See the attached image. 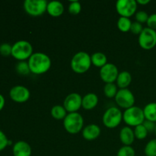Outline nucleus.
Masks as SVG:
<instances>
[{"instance_id": "f257e3e1", "label": "nucleus", "mask_w": 156, "mask_h": 156, "mask_svg": "<svg viewBox=\"0 0 156 156\" xmlns=\"http://www.w3.org/2000/svg\"><path fill=\"white\" fill-rule=\"evenodd\" d=\"M30 73L34 75H43L47 73L51 67V59L46 53H34L27 60Z\"/></svg>"}, {"instance_id": "f03ea898", "label": "nucleus", "mask_w": 156, "mask_h": 156, "mask_svg": "<svg viewBox=\"0 0 156 156\" xmlns=\"http://www.w3.org/2000/svg\"><path fill=\"white\" fill-rule=\"evenodd\" d=\"M91 65V56L84 51L76 53L70 62L72 70L77 74H83L88 72Z\"/></svg>"}, {"instance_id": "7ed1b4c3", "label": "nucleus", "mask_w": 156, "mask_h": 156, "mask_svg": "<svg viewBox=\"0 0 156 156\" xmlns=\"http://www.w3.org/2000/svg\"><path fill=\"white\" fill-rule=\"evenodd\" d=\"M123 120L129 127H136L143 124L146 120L143 109L137 106H133L125 110L123 113Z\"/></svg>"}, {"instance_id": "20e7f679", "label": "nucleus", "mask_w": 156, "mask_h": 156, "mask_svg": "<svg viewBox=\"0 0 156 156\" xmlns=\"http://www.w3.org/2000/svg\"><path fill=\"white\" fill-rule=\"evenodd\" d=\"M63 127L69 134L79 133L84 128L83 117L79 112L69 113L63 120Z\"/></svg>"}, {"instance_id": "39448f33", "label": "nucleus", "mask_w": 156, "mask_h": 156, "mask_svg": "<svg viewBox=\"0 0 156 156\" xmlns=\"http://www.w3.org/2000/svg\"><path fill=\"white\" fill-rule=\"evenodd\" d=\"M33 53V47L27 41H18L12 45V56L18 61L28 60Z\"/></svg>"}, {"instance_id": "423d86ee", "label": "nucleus", "mask_w": 156, "mask_h": 156, "mask_svg": "<svg viewBox=\"0 0 156 156\" xmlns=\"http://www.w3.org/2000/svg\"><path fill=\"white\" fill-rule=\"evenodd\" d=\"M122 120H123V113L116 107L108 108L102 117L104 125L109 129L117 127L120 124Z\"/></svg>"}, {"instance_id": "0eeeda50", "label": "nucleus", "mask_w": 156, "mask_h": 156, "mask_svg": "<svg viewBox=\"0 0 156 156\" xmlns=\"http://www.w3.org/2000/svg\"><path fill=\"white\" fill-rule=\"evenodd\" d=\"M47 4L46 0H25L23 6L27 15L37 17L47 12Z\"/></svg>"}, {"instance_id": "6e6552de", "label": "nucleus", "mask_w": 156, "mask_h": 156, "mask_svg": "<svg viewBox=\"0 0 156 156\" xmlns=\"http://www.w3.org/2000/svg\"><path fill=\"white\" fill-rule=\"evenodd\" d=\"M137 6L138 4L136 0H118L115 8L120 17L129 18L136 13Z\"/></svg>"}, {"instance_id": "1a4fd4ad", "label": "nucleus", "mask_w": 156, "mask_h": 156, "mask_svg": "<svg viewBox=\"0 0 156 156\" xmlns=\"http://www.w3.org/2000/svg\"><path fill=\"white\" fill-rule=\"evenodd\" d=\"M139 45L145 50H152L156 46V30L149 27H144L139 35Z\"/></svg>"}, {"instance_id": "9d476101", "label": "nucleus", "mask_w": 156, "mask_h": 156, "mask_svg": "<svg viewBox=\"0 0 156 156\" xmlns=\"http://www.w3.org/2000/svg\"><path fill=\"white\" fill-rule=\"evenodd\" d=\"M114 98L116 104L125 110L134 106L135 104V96L129 88L119 89Z\"/></svg>"}, {"instance_id": "9b49d317", "label": "nucleus", "mask_w": 156, "mask_h": 156, "mask_svg": "<svg viewBox=\"0 0 156 156\" xmlns=\"http://www.w3.org/2000/svg\"><path fill=\"white\" fill-rule=\"evenodd\" d=\"M118 75V69L113 63L108 62L100 69V78L105 84L114 83L117 81Z\"/></svg>"}, {"instance_id": "f8f14e48", "label": "nucleus", "mask_w": 156, "mask_h": 156, "mask_svg": "<svg viewBox=\"0 0 156 156\" xmlns=\"http://www.w3.org/2000/svg\"><path fill=\"white\" fill-rule=\"evenodd\" d=\"M82 97L79 93L73 92L68 94L63 101V107L67 113H76L82 108Z\"/></svg>"}, {"instance_id": "ddd939ff", "label": "nucleus", "mask_w": 156, "mask_h": 156, "mask_svg": "<svg viewBox=\"0 0 156 156\" xmlns=\"http://www.w3.org/2000/svg\"><path fill=\"white\" fill-rule=\"evenodd\" d=\"M9 96L13 101L17 103H24L30 98V92L28 88L23 85H15L11 88Z\"/></svg>"}, {"instance_id": "4468645a", "label": "nucleus", "mask_w": 156, "mask_h": 156, "mask_svg": "<svg viewBox=\"0 0 156 156\" xmlns=\"http://www.w3.org/2000/svg\"><path fill=\"white\" fill-rule=\"evenodd\" d=\"M101 128L97 124H89L83 128L82 130V137L87 141L95 140L101 135Z\"/></svg>"}, {"instance_id": "2eb2a0df", "label": "nucleus", "mask_w": 156, "mask_h": 156, "mask_svg": "<svg viewBox=\"0 0 156 156\" xmlns=\"http://www.w3.org/2000/svg\"><path fill=\"white\" fill-rule=\"evenodd\" d=\"M12 152L14 156H30L32 153V149L27 142L21 140L14 144Z\"/></svg>"}, {"instance_id": "dca6fc26", "label": "nucleus", "mask_w": 156, "mask_h": 156, "mask_svg": "<svg viewBox=\"0 0 156 156\" xmlns=\"http://www.w3.org/2000/svg\"><path fill=\"white\" fill-rule=\"evenodd\" d=\"M135 139L134 131L131 127L126 126L120 129V140L123 146H131V145L135 141Z\"/></svg>"}, {"instance_id": "f3484780", "label": "nucleus", "mask_w": 156, "mask_h": 156, "mask_svg": "<svg viewBox=\"0 0 156 156\" xmlns=\"http://www.w3.org/2000/svg\"><path fill=\"white\" fill-rule=\"evenodd\" d=\"M64 5L59 1H51L48 2L47 7V12L52 17L57 18L63 14Z\"/></svg>"}, {"instance_id": "a211bd4d", "label": "nucleus", "mask_w": 156, "mask_h": 156, "mask_svg": "<svg viewBox=\"0 0 156 156\" xmlns=\"http://www.w3.org/2000/svg\"><path fill=\"white\" fill-rule=\"evenodd\" d=\"M98 104V97L94 93H88L84 97H82V108L86 111L93 110L96 108Z\"/></svg>"}, {"instance_id": "6ab92c4d", "label": "nucleus", "mask_w": 156, "mask_h": 156, "mask_svg": "<svg viewBox=\"0 0 156 156\" xmlns=\"http://www.w3.org/2000/svg\"><path fill=\"white\" fill-rule=\"evenodd\" d=\"M131 82H132V76L129 72L122 71L119 73L116 81V85L120 89L128 88Z\"/></svg>"}, {"instance_id": "aec40b11", "label": "nucleus", "mask_w": 156, "mask_h": 156, "mask_svg": "<svg viewBox=\"0 0 156 156\" xmlns=\"http://www.w3.org/2000/svg\"><path fill=\"white\" fill-rule=\"evenodd\" d=\"M91 64L98 68H102L108 63V58L105 53L101 52H96L91 56Z\"/></svg>"}, {"instance_id": "412c9836", "label": "nucleus", "mask_w": 156, "mask_h": 156, "mask_svg": "<svg viewBox=\"0 0 156 156\" xmlns=\"http://www.w3.org/2000/svg\"><path fill=\"white\" fill-rule=\"evenodd\" d=\"M143 112L146 120L156 123V102L147 104L143 108Z\"/></svg>"}, {"instance_id": "4be33fe9", "label": "nucleus", "mask_w": 156, "mask_h": 156, "mask_svg": "<svg viewBox=\"0 0 156 156\" xmlns=\"http://www.w3.org/2000/svg\"><path fill=\"white\" fill-rule=\"evenodd\" d=\"M50 114H51L52 117L56 120H64L65 117H66L67 111L65 109V108L61 105H55L52 108L51 111H50Z\"/></svg>"}, {"instance_id": "5701e85b", "label": "nucleus", "mask_w": 156, "mask_h": 156, "mask_svg": "<svg viewBox=\"0 0 156 156\" xmlns=\"http://www.w3.org/2000/svg\"><path fill=\"white\" fill-rule=\"evenodd\" d=\"M132 23L133 22L129 18L120 17L117 21V27L120 31L123 32V33H127V32L130 31Z\"/></svg>"}, {"instance_id": "b1692460", "label": "nucleus", "mask_w": 156, "mask_h": 156, "mask_svg": "<svg viewBox=\"0 0 156 156\" xmlns=\"http://www.w3.org/2000/svg\"><path fill=\"white\" fill-rule=\"evenodd\" d=\"M118 89L115 83L105 84L104 87V94L108 98H114L117 94Z\"/></svg>"}, {"instance_id": "393cba45", "label": "nucleus", "mask_w": 156, "mask_h": 156, "mask_svg": "<svg viewBox=\"0 0 156 156\" xmlns=\"http://www.w3.org/2000/svg\"><path fill=\"white\" fill-rule=\"evenodd\" d=\"M15 69L17 73L21 76H27L31 73L27 61H19L15 66Z\"/></svg>"}, {"instance_id": "a878e982", "label": "nucleus", "mask_w": 156, "mask_h": 156, "mask_svg": "<svg viewBox=\"0 0 156 156\" xmlns=\"http://www.w3.org/2000/svg\"><path fill=\"white\" fill-rule=\"evenodd\" d=\"M133 131L135 138L139 140H143L146 139L147 137L148 134H149V132H148L147 129H146L143 124L139 125V126L134 127Z\"/></svg>"}, {"instance_id": "bb28decb", "label": "nucleus", "mask_w": 156, "mask_h": 156, "mask_svg": "<svg viewBox=\"0 0 156 156\" xmlns=\"http://www.w3.org/2000/svg\"><path fill=\"white\" fill-rule=\"evenodd\" d=\"M144 152L146 156H156V139L148 142L145 147Z\"/></svg>"}, {"instance_id": "cd10ccee", "label": "nucleus", "mask_w": 156, "mask_h": 156, "mask_svg": "<svg viewBox=\"0 0 156 156\" xmlns=\"http://www.w3.org/2000/svg\"><path fill=\"white\" fill-rule=\"evenodd\" d=\"M68 11L71 15H77L82 11V5L79 1H71L68 6Z\"/></svg>"}, {"instance_id": "c85d7f7f", "label": "nucleus", "mask_w": 156, "mask_h": 156, "mask_svg": "<svg viewBox=\"0 0 156 156\" xmlns=\"http://www.w3.org/2000/svg\"><path fill=\"white\" fill-rule=\"evenodd\" d=\"M136 152L132 146H123L117 153V156H135Z\"/></svg>"}, {"instance_id": "c756f323", "label": "nucleus", "mask_w": 156, "mask_h": 156, "mask_svg": "<svg viewBox=\"0 0 156 156\" xmlns=\"http://www.w3.org/2000/svg\"><path fill=\"white\" fill-rule=\"evenodd\" d=\"M149 15L148 13L145 11H138L135 14V18L136 21L140 23V24H143V23L147 22L148 19H149Z\"/></svg>"}, {"instance_id": "7c9ffc66", "label": "nucleus", "mask_w": 156, "mask_h": 156, "mask_svg": "<svg viewBox=\"0 0 156 156\" xmlns=\"http://www.w3.org/2000/svg\"><path fill=\"white\" fill-rule=\"evenodd\" d=\"M12 46L8 43H4L0 45V54L3 56H12Z\"/></svg>"}, {"instance_id": "2f4dec72", "label": "nucleus", "mask_w": 156, "mask_h": 156, "mask_svg": "<svg viewBox=\"0 0 156 156\" xmlns=\"http://www.w3.org/2000/svg\"><path fill=\"white\" fill-rule=\"evenodd\" d=\"M143 28H144V27H143L142 24L137 22V21H134V22L132 23V25H131L130 32L134 34L140 35V34H141V32L143 31Z\"/></svg>"}, {"instance_id": "473e14b6", "label": "nucleus", "mask_w": 156, "mask_h": 156, "mask_svg": "<svg viewBox=\"0 0 156 156\" xmlns=\"http://www.w3.org/2000/svg\"><path fill=\"white\" fill-rule=\"evenodd\" d=\"M8 145H9V140H8L5 134L2 131L0 130V152L4 150L7 147Z\"/></svg>"}, {"instance_id": "72a5a7b5", "label": "nucleus", "mask_w": 156, "mask_h": 156, "mask_svg": "<svg viewBox=\"0 0 156 156\" xmlns=\"http://www.w3.org/2000/svg\"><path fill=\"white\" fill-rule=\"evenodd\" d=\"M146 24H147L148 27L156 30V13L149 15V19H148Z\"/></svg>"}, {"instance_id": "f704fd0d", "label": "nucleus", "mask_w": 156, "mask_h": 156, "mask_svg": "<svg viewBox=\"0 0 156 156\" xmlns=\"http://www.w3.org/2000/svg\"><path fill=\"white\" fill-rule=\"evenodd\" d=\"M144 125V126L146 127V129H147V131L149 133L151 132H155V127H156V123L154 122L149 121V120H145L143 123Z\"/></svg>"}, {"instance_id": "c9c22d12", "label": "nucleus", "mask_w": 156, "mask_h": 156, "mask_svg": "<svg viewBox=\"0 0 156 156\" xmlns=\"http://www.w3.org/2000/svg\"><path fill=\"white\" fill-rule=\"evenodd\" d=\"M5 105V100L2 94H0V111L4 108Z\"/></svg>"}, {"instance_id": "e433bc0d", "label": "nucleus", "mask_w": 156, "mask_h": 156, "mask_svg": "<svg viewBox=\"0 0 156 156\" xmlns=\"http://www.w3.org/2000/svg\"><path fill=\"white\" fill-rule=\"evenodd\" d=\"M137 4L141 5H146L150 2V0H137Z\"/></svg>"}, {"instance_id": "4c0bfd02", "label": "nucleus", "mask_w": 156, "mask_h": 156, "mask_svg": "<svg viewBox=\"0 0 156 156\" xmlns=\"http://www.w3.org/2000/svg\"><path fill=\"white\" fill-rule=\"evenodd\" d=\"M155 135H156V127H155Z\"/></svg>"}]
</instances>
